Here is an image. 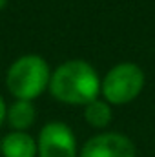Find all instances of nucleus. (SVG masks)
<instances>
[{"label":"nucleus","instance_id":"10","mask_svg":"<svg viewBox=\"0 0 155 157\" xmlns=\"http://www.w3.org/2000/svg\"><path fill=\"white\" fill-rule=\"evenodd\" d=\"M6 6H7V0H0V11H2Z\"/></svg>","mask_w":155,"mask_h":157},{"label":"nucleus","instance_id":"7","mask_svg":"<svg viewBox=\"0 0 155 157\" xmlns=\"http://www.w3.org/2000/svg\"><path fill=\"white\" fill-rule=\"evenodd\" d=\"M35 117L37 113L31 101H17L7 108V121L11 128H15V132H22L29 128L35 122Z\"/></svg>","mask_w":155,"mask_h":157},{"label":"nucleus","instance_id":"2","mask_svg":"<svg viewBox=\"0 0 155 157\" xmlns=\"http://www.w3.org/2000/svg\"><path fill=\"white\" fill-rule=\"evenodd\" d=\"M47 62L39 55H24L7 70V88L18 101H33L49 86Z\"/></svg>","mask_w":155,"mask_h":157},{"label":"nucleus","instance_id":"9","mask_svg":"<svg viewBox=\"0 0 155 157\" xmlns=\"http://www.w3.org/2000/svg\"><path fill=\"white\" fill-rule=\"evenodd\" d=\"M7 117V108H6V102H4V99L0 97V124L4 122V119Z\"/></svg>","mask_w":155,"mask_h":157},{"label":"nucleus","instance_id":"5","mask_svg":"<svg viewBox=\"0 0 155 157\" xmlns=\"http://www.w3.org/2000/svg\"><path fill=\"white\" fill-rule=\"evenodd\" d=\"M80 157H135V146L126 135L110 132L89 139L82 146Z\"/></svg>","mask_w":155,"mask_h":157},{"label":"nucleus","instance_id":"3","mask_svg":"<svg viewBox=\"0 0 155 157\" xmlns=\"http://www.w3.org/2000/svg\"><path fill=\"white\" fill-rule=\"evenodd\" d=\"M100 88L108 102H131L144 88V71L133 62H120L106 73Z\"/></svg>","mask_w":155,"mask_h":157},{"label":"nucleus","instance_id":"1","mask_svg":"<svg viewBox=\"0 0 155 157\" xmlns=\"http://www.w3.org/2000/svg\"><path fill=\"white\" fill-rule=\"evenodd\" d=\"M49 91L68 104H89L100 91V78L86 60H68L49 78Z\"/></svg>","mask_w":155,"mask_h":157},{"label":"nucleus","instance_id":"8","mask_svg":"<svg viewBox=\"0 0 155 157\" xmlns=\"http://www.w3.org/2000/svg\"><path fill=\"white\" fill-rule=\"evenodd\" d=\"M84 119L91 126H95V128H104L112 121V108H110L108 102H102V101L95 99L89 104H86V108H84Z\"/></svg>","mask_w":155,"mask_h":157},{"label":"nucleus","instance_id":"4","mask_svg":"<svg viewBox=\"0 0 155 157\" xmlns=\"http://www.w3.org/2000/svg\"><path fill=\"white\" fill-rule=\"evenodd\" d=\"M37 154L40 157H75L77 144L71 128L64 122H47L39 135Z\"/></svg>","mask_w":155,"mask_h":157},{"label":"nucleus","instance_id":"6","mask_svg":"<svg viewBox=\"0 0 155 157\" xmlns=\"http://www.w3.org/2000/svg\"><path fill=\"white\" fill-rule=\"evenodd\" d=\"M0 150L4 157H35L37 143L24 132H13L4 137Z\"/></svg>","mask_w":155,"mask_h":157}]
</instances>
